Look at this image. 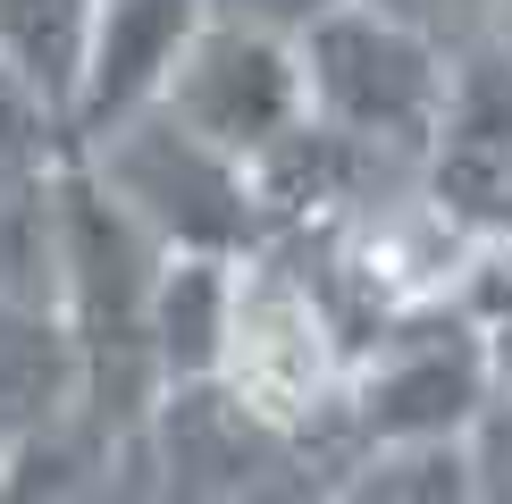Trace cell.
Instances as JSON below:
<instances>
[{
  "label": "cell",
  "instance_id": "obj_1",
  "mask_svg": "<svg viewBox=\"0 0 512 504\" xmlns=\"http://www.w3.org/2000/svg\"><path fill=\"white\" fill-rule=\"evenodd\" d=\"M294 68H303V126H319L328 143H345L361 160H403V168L437 160L445 118H454L445 42L370 9V0H345L294 42Z\"/></svg>",
  "mask_w": 512,
  "mask_h": 504
},
{
  "label": "cell",
  "instance_id": "obj_2",
  "mask_svg": "<svg viewBox=\"0 0 512 504\" xmlns=\"http://www.w3.org/2000/svg\"><path fill=\"white\" fill-rule=\"evenodd\" d=\"M345 336L319 311V294L303 286V269L286 252H252L236 261V294H227V345H219V378L210 387L236 404L252 429L269 437H311L345 395Z\"/></svg>",
  "mask_w": 512,
  "mask_h": 504
},
{
  "label": "cell",
  "instance_id": "obj_3",
  "mask_svg": "<svg viewBox=\"0 0 512 504\" xmlns=\"http://www.w3.org/2000/svg\"><path fill=\"white\" fill-rule=\"evenodd\" d=\"M84 168L168 261H252V252L277 244L252 168L219 160L210 143H194L160 110L135 118L126 135H110L101 152H84Z\"/></svg>",
  "mask_w": 512,
  "mask_h": 504
},
{
  "label": "cell",
  "instance_id": "obj_4",
  "mask_svg": "<svg viewBox=\"0 0 512 504\" xmlns=\"http://www.w3.org/2000/svg\"><path fill=\"white\" fill-rule=\"evenodd\" d=\"M487 412V362L479 336L462 320H403L378 336L370 362L345 370V395H336V429H345V454H403V446H462L471 420Z\"/></svg>",
  "mask_w": 512,
  "mask_h": 504
},
{
  "label": "cell",
  "instance_id": "obj_5",
  "mask_svg": "<svg viewBox=\"0 0 512 504\" xmlns=\"http://www.w3.org/2000/svg\"><path fill=\"white\" fill-rule=\"evenodd\" d=\"M160 118H177L219 160L261 168L269 152H286L303 135V68H294V42H269V34H244V26H219L210 17L194 34V51L177 59V76H168Z\"/></svg>",
  "mask_w": 512,
  "mask_h": 504
},
{
  "label": "cell",
  "instance_id": "obj_6",
  "mask_svg": "<svg viewBox=\"0 0 512 504\" xmlns=\"http://www.w3.org/2000/svg\"><path fill=\"white\" fill-rule=\"evenodd\" d=\"M202 26H210V0H93V42H84V76L68 110V160L152 118Z\"/></svg>",
  "mask_w": 512,
  "mask_h": 504
},
{
  "label": "cell",
  "instance_id": "obj_7",
  "mask_svg": "<svg viewBox=\"0 0 512 504\" xmlns=\"http://www.w3.org/2000/svg\"><path fill=\"white\" fill-rule=\"evenodd\" d=\"M76 429V345L51 303H0V454Z\"/></svg>",
  "mask_w": 512,
  "mask_h": 504
},
{
  "label": "cell",
  "instance_id": "obj_8",
  "mask_svg": "<svg viewBox=\"0 0 512 504\" xmlns=\"http://www.w3.org/2000/svg\"><path fill=\"white\" fill-rule=\"evenodd\" d=\"M227 294H236V261H168L152 294V370L160 395L210 387L227 345Z\"/></svg>",
  "mask_w": 512,
  "mask_h": 504
},
{
  "label": "cell",
  "instance_id": "obj_9",
  "mask_svg": "<svg viewBox=\"0 0 512 504\" xmlns=\"http://www.w3.org/2000/svg\"><path fill=\"white\" fill-rule=\"evenodd\" d=\"M84 42H93V0H0V76L34 93L68 135Z\"/></svg>",
  "mask_w": 512,
  "mask_h": 504
},
{
  "label": "cell",
  "instance_id": "obj_10",
  "mask_svg": "<svg viewBox=\"0 0 512 504\" xmlns=\"http://www.w3.org/2000/svg\"><path fill=\"white\" fill-rule=\"evenodd\" d=\"M311 504H471V462H462V446L353 454Z\"/></svg>",
  "mask_w": 512,
  "mask_h": 504
},
{
  "label": "cell",
  "instance_id": "obj_11",
  "mask_svg": "<svg viewBox=\"0 0 512 504\" xmlns=\"http://www.w3.org/2000/svg\"><path fill=\"white\" fill-rule=\"evenodd\" d=\"M59 160H68L59 118L0 76V194H42V185L59 177Z\"/></svg>",
  "mask_w": 512,
  "mask_h": 504
},
{
  "label": "cell",
  "instance_id": "obj_12",
  "mask_svg": "<svg viewBox=\"0 0 512 504\" xmlns=\"http://www.w3.org/2000/svg\"><path fill=\"white\" fill-rule=\"evenodd\" d=\"M471 462V504H512V395H487V412L462 437Z\"/></svg>",
  "mask_w": 512,
  "mask_h": 504
},
{
  "label": "cell",
  "instance_id": "obj_13",
  "mask_svg": "<svg viewBox=\"0 0 512 504\" xmlns=\"http://www.w3.org/2000/svg\"><path fill=\"white\" fill-rule=\"evenodd\" d=\"M345 0H210L219 26H244V34H269V42H303L319 17H336Z\"/></svg>",
  "mask_w": 512,
  "mask_h": 504
},
{
  "label": "cell",
  "instance_id": "obj_14",
  "mask_svg": "<svg viewBox=\"0 0 512 504\" xmlns=\"http://www.w3.org/2000/svg\"><path fill=\"white\" fill-rule=\"evenodd\" d=\"M479 362H487V395H512V311L479 336Z\"/></svg>",
  "mask_w": 512,
  "mask_h": 504
},
{
  "label": "cell",
  "instance_id": "obj_15",
  "mask_svg": "<svg viewBox=\"0 0 512 504\" xmlns=\"http://www.w3.org/2000/svg\"><path fill=\"white\" fill-rule=\"evenodd\" d=\"M0 462H9V454H0Z\"/></svg>",
  "mask_w": 512,
  "mask_h": 504
}]
</instances>
